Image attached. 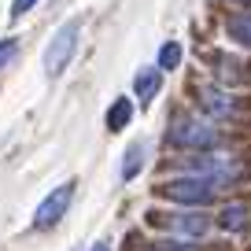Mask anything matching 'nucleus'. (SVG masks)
<instances>
[{"label": "nucleus", "instance_id": "1", "mask_svg": "<svg viewBox=\"0 0 251 251\" xmlns=\"http://www.w3.org/2000/svg\"><path fill=\"white\" fill-rule=\"evenodd\" d=\"M166 141H170L174 148H188V151H211L214 144H218V129H214V126L207 122V118H200V115H185V111H177V115L170 118Z\"/></svg>", "mask_w": 251, "mask_h": 251}, {"label": "nucleus", "instance_id": "2", "mask_svg": "<svg viewBox=\"0 0 251 251\" xmlns=\"http://www.w3.org/2000/svg\"><path fill=\"white\" fill-rule=\"evenodd\" d=\"M78 37H81V19H67L59 30L52 33L45 48V74L48 78H59L67 67H71L74 52H78Z\"/></svg>", "mask_w": 251, "mask_h": 251}, {"label": "nucleus", "instance_id": "3", "mask_svg": "<svg viewBox=\"0 0 251 251\" xmlns=\"http://www.w3.org/2000/svg\"><path fill=\"white\" fill-rule=\"evenodd\" d=\"M177 166L188 170V177H203V181H214V185L233 181L236 174H240V163H236L233 155H218V151H196V155L181 159Z\"/></svg>", "mask_w": 251, "mask_h": 251}, {"label": "nucleus", "instance_id": "4", "mask_svg": "<svg viewBox=\"0 0 251 251\" xmlns=\"http://www.w3.org/2000/svg\"><path fill=\"white\" fill-rule=\"evenodd\" d=\"M159 196L174 200V203H185V207H207L214 196H218V185L203 177H174L159 185Z\"/></svg>", "mask_w": 251, "mask_h": 251}, {"label": "nucleus", "instance_id": "5", "mask_svg": "<svg viewBox=\"0 0 251 251\" xmlns=\"http://www.w3.org/2000/svg\"><path fill=\"white\" fill-rule=\"evenodd\" d=\"M71 200H74V181H67V185L52 188V192L41 200L37 214H33V229H52V226H59V218L67 214Z\"/></svg>", "mask_w": 251, "mask_h": 251}, {"label": "nucleus", "instance_id": "6", "mask_svg": "<svg viewBox=\"0 0 251 251\" xmlns=\"http://www.w3.org/2000/svg\"><path fill=\"white\" fill-rule=\"evenodd\" d=\"M151 226H163L170 229L174 236H203L207 229H211V218H207L203 211H181V214H148Z\"/></svg>", "mask_w": 251, "mask_h": 251}, {"label": "nucleus", "instance_id": "7", "mask_svg": "<svg viewBox=\"0 0 251 251\" xmlns=\"http://www.w3.org/2000/svg\"><path fill=\"white\" fill-rule=\"evenodd\" d=\"M196 100H200V107H203L207 115H214V118H233L236 111H240V100H233V93H226V89H218V85H200Z\"/></svg>", "mask_w": 251, "mask_h": 251}, {"label": "nucleus", "instance_id": "8", "mask_svg": "<svg viewBox=\"0 0 251 251\" xmlns=\"http://www.w3.org/2000/svg\"><path fill=\"white\" fill-rule=\"evenodd\" d=\"M214 67L226 85H251V67L236 55H214Z\"/></svg>", "mask_w": 251, "mask_h": 251}, {"label": "nucleus", "instance_id": "9", "mask_svg": "<svg viewBox=\"0 0 251 251\" xmlns=\"http://www.w3.org/2000/svg\"><path fill=\"white\" fill-rule=\"evenodd\" d=\"M159 85H163V71H159V67H144V71H137V78H133V93H137L141 103L155 100Z\"/></svg>", "mask_w": 251, "mask_h": 251}, {"label": "nucleus", "instance_id": "10", "mask_svg": "<svg viewBox=\"0 0 251 251\" xmlns=\"http://www.w3.org/2000/svg\"><path fill=\"white\" fill-rule=\"evenodd\" d=\"M226 33L236 41V45L251 48V11H236V15L226 19Z\"/></svg>", "mask_w": 251, "mask_h": 251}, {"label": "nucleus", "instance_id": "11", "mask_svg": "<svg viewBox=\"0 0 251 251\" xmlns=\"http://www.w3.org/2000/svg\"><path fill=\"white\" fill-rule=\"evenodd\" d=\"M129 118H133V100L118 96V100L111 103V111H107V129H111V133H118V129L129 126Z\"/></svg>", "mask_w": 251, "mask_h": 251}, {"label": "nucleus", "instance_id": "12", "mask_svg": "<svg viewBox=\"0 0 251 251\" xmlns=\"http://www.w3.org/2000/svg\"><path fill=\"white\" fill-rule=\"evenodd\" d=\"M144 155H148L144 141H137V144H129V148H126V159H122V181H133L137 174H141V166H144Z\"/></svg>", "mask_w": 251, "mask_h": 251}, {"label": "nucleus", "instance_id": "13", "mask_svg": "<svg viewBox=\"0 0 251 251\" xmlns=\"http://www.w3.org/2000/svg\"><path fill=\"white\" fill-rule=\"evenodd\" d=\"M218 226L229 229V233H240V229H248V207H244V203H229L226 211L218 214Z\"/></svg>", "mask_w": 251, "mask_h": 251}, {"label": "nucleus", "instance_id": "14", "mask_svg": "<svg viewBox=\"0 0 251 251\" xmlns=\"http://www.w3.org/2000/svg\"><path fill=\"white\" fill-rule=\"evenodd\" d=\"M177 63H181V45L177 41H166L163 48H159V71H177Z\"/></svg>", "mask_w": 251, "mask_h": 251}, {"label": "nucleus", "instance_id": "15", "mask_svg": "<svg viewBox=\"0 0 251 251\" xmlns=\"http://www.w3.org/2000/svg\"><path fill=\"white\" fill-rule=\"evenodd\" d=\"M15 55H19V41L15 37H4V41H0V71H4Z\"/></svg>", "mask_w": 251, "mask_h": 251}, {"label": "nucleus", "instance_id": "16", "mask_svg": "<svg viewBox=\"0 0 251 251\" xmlns=\"http://www.w3.org/2000/svg\"><path fill=\"white\" fill-rule=\"evenodd\" d=\"M33 4H37V0H15V4H11V19H23Z\"/></svg>", "mask_w": 251, "mask_h": 251}, {"label": "nucleus", "instance_id": "17", "mask_svg": "<svg viewBox=\"0 0 251 251\" xmlns=\"http://www.w3.org/2000/svg\"><path fill=\"white\" fill-rule=\"evenodd\" d=\"M93 251H111V244H96V248Z\"/></svg>", "mask_w": 251, "mask_h": 251}, {"label": "nucleus", "instance_id": "18", "mask_svg": "<svg viewBox=\"0 0 251 251\" xmlns=\"http://www.w3.org/2000/svg\"><path fill=\"white\" fill-rule=\"evenodd\" d=\"M248 4H251V0H248Z\"/></svg>", "mask_w": 251, "mask_h": 251}]
</instances>
